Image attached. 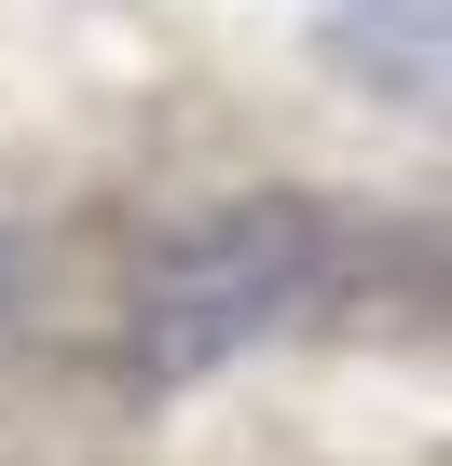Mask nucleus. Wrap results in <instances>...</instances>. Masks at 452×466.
<instances>
[{"instance_id": "nucleus-1", "label": "nucleus", "mask_w": 452, "mask_h": 466, "mask_svg": "<svg viewBox=\"0 0 452 466\" xmlns=\"http://www.w3.org/2000/svg\"><path fill=\"white\" fill-rule=\"evenodd\" d=\"M343 275H357L343 206H316V192H234V206L151 233V261H137V289H124L137 384H192V370H219V357L302 329L316 302H343Z\"/></svg>"}, {"instance_id": "nucleus-2", "label": "nucleus", "mask_w": 452, "mask_h": 466, "mask_svg": "<svg viewBox=\"0 0 452 466\" xmlns=\"http://www.w3.org/2000/svg\"><path fill=\"white\" fill-rule=\"evenodd\" d=\"M15 289H28V261H15V233H0V329H15Z\"/></svg>"}, {"instance_id": "nucleus-3", "label": "nucleus", "mask_w": 452, "mask_h": 466, "mask_svg": "<svg viewBox=\"0 0 452 466\" xmlns=\"http://www.w3.org/2000/svg\"><path fill=\"white\" fill-rule=\"evenodd\" d=\"M329 15H357V0H329Z\"/></svg>"}]
</instances>
